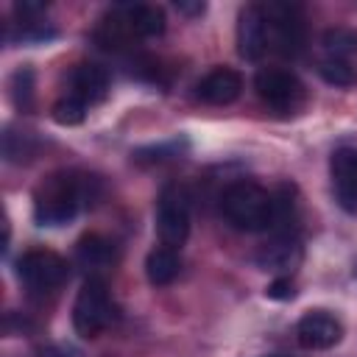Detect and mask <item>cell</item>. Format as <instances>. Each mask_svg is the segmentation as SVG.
<instances>
[{
    "label": "cell",
    "mask_w": 357,
    "mask_h": 357,
    "mask_svg": "<svg viewBox=\"0 0 357 357\" xmlns=\"http://www.w3.org/2000/svg\"><path fill=\"white\" fill-rule=\"evenodd\" d=\"M95 178L75 173V170H59L50 173L36 190H33V218L39 226H64L70 223L81 206H86L95 198Z\"/></svg>",
    "instance_id": "6da1fadb"
},
{
    "label": "cell",
    "mask_w": 357,
    "mask_h": 357,
    "mask_svg": "<svg viewBox=\"0 0 357 357\" xmlns=\"http://www.w3.org/2000/svg\"><path fill=\"white\" fill-rule=\"evenodd\" d=\"M220 215L237 231H265L276 229L279 206L276 192H268L257 181H234L220 195Z\"/></svg>",
    "instance_id": "7a4b0ae2"
},
{
    "label": "cell",
    "mask_w": 357,
    "mask_h": 357,
    "mask_svg": "<svg viewBox=\"0 0 357 357\" xmlns=\"http://www.w3.org/2000/svg\"><path fill=\"white\" fill-rule=\"evenodd\" d=\"M114 321V304L109 296V287L100 276H89L73 304V326L81 337L92 340L98 335H103Z\"/></svg>",
    "instance_id": "3957f363"
},
{
    "label": "cell",
    "mask_w": 357,
    "mask_h": 357,
    "mask_svg": "<svg viewBox=\"0 0 357 357\" xmlns=\"http://www.w3.org/2000/svg\"><path fill=\"white\" fill-rule=\"evenodd\" d=\"M190 192L184 184L170 181L162 187L159 198H156V234L162 240V245L167 248H181L187 243L190 234Z\"/></svg>",
    "instance_id": "277c9868"
},
{
    "label": "cell",
    "mask_w": 357,
    "mask_h": 357,
    "mask_svg": "<svg viewBox=\"0 0 357 357\" xmlns=\"http://www.w3.org/2000/svg\"><path fill=\"white\" fill-rule=\"evenodd\" d=\"M265 17V42L271 53L298 56L304 47V17L293 3H259Z\"/></svg>",
    "instance_id": "5b68a950"
},
{
    "label": "cell",
    "mask_w": 357,
    "mask_h": 357,
    "mask_svg": "<svg viewBox=\"0 0 357 357\" xmlns=\"http://www.w3.org/2000/svg\"><path fill=\"white\" fill-rule=\"evenodd\" d=\"M17 276L28 293L45 296V293H56L67 282L70 265L64 257H59L50 248H31L17 259Z\"/></svg>",
    "instance_id": "8992f818"
},
{
    "label": "cell",
    "mask_w": 357,
    "mask_h": 357,
    "mask_svg": "<svg viewBox=\"0 0 357 357\" xmlns=\"http://www.w3.org/2000/svg\"><path fill=\"white\" fill-rule=\"evenodd\" d=\"M254 89L259 100L273 112H296L307 98V89L298 81V75L282 67H262L254 75Z\"/></svg>",
    "instance_id": "52a82bcc"
},
{
    "label": "cell",
    "mask_w": 357,
    "mask_h": 357,
    "mask_svg": "<svg viewBox=\"0 0 357 357\" xmlns=\"http://www.w3.org/2000/svg\"><path fill=\"white\" fill-rule=\"evenodd\" d=\"M301 257H304V245H301L298 231L296 229H282V231H273V237L257 251L254 259L262 271L287 276L301 265Z\"/></svg>",
    "instance_id": "ba28073f"
},
{
    "label": "cell",
    "mask_w": 357,
    "mask_h": 357,
    "mask_svg": "<svg viewBox=\"0 0 357 357\" xmlns=\"http://www.w3.org/2000/svg\"><path fill=\"white\" fill-rule=\"evenodd\" d=\"M296 340L301 349L324 351L343 340V324L326 310H310L296 324Z\"/></svg>",
    "instance_id": "9c48e42d"
},
{
    "label": "cell",
    "mask_w": 357,
    "mask_h": 357,
    "mask_svg": "<svg viewBox=\"0 0 357 357\" xmlns=\"http://www.w3.org/2000/svg\"><path fill=\"white\" fill-rule=\"evenodd\" d=\"M329 176L340 209L357 215V148H337L329 159Z\"/></svg>",
    "instance_id": "30bf717a"
},
{
    "label": "cell",
    "mask_w": 357,
    "mask_h": 357,
    "mask_svg": "<svg viewBox=\"0 0 357 357\" xmlns=\"http://www.w3.org/2000/svg\"><path fill=\"white\" fill-rule=\"evenodd\" d=\"M131 39H153L165 33V11L148 3H126L112 8Z\"/></svg>",
    "instance_id": "8fae6325"
},
{
    "label": "cell",
    "mask_w": 357,
    "mask_h": 357,
    "mask_svg": "<svg viewBox=\"0 0 357 357\" xmlns=\"http://www.w3.org/2000/svg\"><path fill=\"white\" fill-rule=\"evenodd\" d=\"M237 53L248 61H257L268 53V42H265V17H262V6L251 3L240 11L237 17Z\"/></svg>",
    "instance_id": "7c38bea8"
},
{
    "label": "cell",
    "mask_w": 357,
    "mask_h": 357,
    "mask_svg": "<svg viewBox=\"0 0 357 357\" xmlns=\"http://www.w3.org/2000/svg\"><path fill=\"white\" fill-rule=\"evenodd\" d=\"M109 92V73L100 67V64H78L73 67L70 78H67V92L64 95H73L75 100H81L86 109L100 103Z\"/></svg>",
    "instance_id": "4fadbf2b"
},
{
    "label": "cell",
    "mask_w": 357,
    "mask_h": 357,
    "mask_svg": "<svg viewBox=\"0 0 357 357\" xmlns=\"http://www.w3.org/2000/svg\"><path fill=\"white\" fill-rule=\"evenodd\" d=\"M240 92H243V78L231 67H215L195 86V95L209 106H229L240 98Z\"/></svg>",
    "instance_id": "5bb4252c"
},
{
    "label": "cell",
    "mask_w": 357,
    "mask_h": 357,
    "mask_svg": "<svg viewBox=\"0 0 357 357\" xmlns=\"http://www.w3.org/2000/svg\"><path fill=\"white\" fill-rule=\"evenodd\" d=\"M75 262L84 271H89V276H98V271L114 262V243L100 234H86L75 245Z\"/></svg>",
    "instance_id": "9a60e30c"
},
{
    "label": "cell",
    "mask_w": 357,
    "mask_h": 357,
    "mask_svg": "<svg viewBox=\"0 0 357 357\" xmlns=\"http://www.w3.org/2000/svg\"><path fill=\"white\" fill-rule=\"evenodd\" d=\"M181 271V259H178V251L176 248H167V245H156L148 257H145V276L153 287H167L176 282Z\"/></svg>",
    "instance_id": "2e32d148"
},
{
    "label": "cell",
    "mask_w": 357,
    "mask_h": 357,
    "mask_svg": "<svg viewBox=\"0 0 357 357\" xmlns=\"http://www.w3.org/2000/svg\"><path fill=\"white\" fill-rule=\"evenodd\" d=\"M324 50L332 59H346L349 61V56L357 53V33L349 31V28H332V31L324 33Z\"/></svg>",
    "instance_id": "e0dca14e"
},
{
    "label": "cell",
    "mask_w": 357,
    "mask_h": 357,
    "mask_svg": "<svg viewBox=\"0 0 357 357\" xmlns=\"http://www.w3.org/2000/svg\"><path fill=\"white\" fill-rule=\"evenodd\" d=\"M318 73L326 84H335V86H351L357 81L354 75V67L346 61V59H332V56H324L318 61Z\"/></svg>",
    "instance_id": "ac0fdd59"
},
{
    "label": "cell",
    "mask_w": 357,
    "mask_h": 357,
    "mask_svg": "<svg viewBox=\"0 0 357 357\" xmlns=\"http://www.w3.org/2000/svg\"><path fill=\"white\" fill-rule=\"evenodd\" d=\"M84 117H86V106L81 100H75L73 95H61L53 103V120L59 126H78V123H84Z\"/></svg>",
    "instance_id": "d6986e66"
},
{
    "label": "cell",
    "mask_w": 357,
    "mask_h": 357,
    "mask_svg": "<svg viewBox=\"0 0 357 357\" xmlns=\"http://www.w3.org/2000/svg\"><path fill=\"white\" fill-rule=\"evenodd\" d=\"M11 98L17 103V109H31L33 106V73L28 67H20L11 75Z\"/></svg>",
    "instance_id": "ffe728a7"
},
{
    "label": "cell",
    "mask_w": 357,
    "mask_h": 357,
    "mask_svg": "<svg viewBox=\"0 0 357 357\" xmlns=\"http://www.w3.org/2000/svg\"><path fill=\"white\" fill-rule=\"evenodd\" d=\"M265 296L273 298V301H290L296 296V284L290 276H276L268 287H265Z\"/></svg>",
    "instance_id": "44dd1931"
},
{
    "label": "cell",
    "mask_w": 357,
    "mask_h": 357,
    "mask_svg": "<svg viewBox=\"0 0 357 357\" xmlns=\"http://www.w3.org/2000/svg\"><path fill=\"white\" fill-rule=\"evenodd\" d=\"M39 357H78V351H73L70 346H50V349H42Z\"/></svg>",
    "instance_id": "7402d4cb"
},
{
    "label": "cell",
    "mask_w": 357,
    "mask_h": 357,
    "mask_svg": "<svg viewBox=\"0 0 357 357\" xmlns=\"http://www.w3.org/2000/svg\"><path fill=\"white\" fill-rule=\"evenodd\" d=\"M176 8H178L181 14H192V17L206 11V6H204V3H184V0H178V3H176Z\"/></svg>",
    "instance_id": "603a6c76"
},
{
    "label": "cell",
    "mask_w": 357,
    "mask_h": 357,
    "mask_svg": "<svg viewBox=\"0 0 357 357\" xmlns=\"http://www.w3.org/2000/svg\"><path fill=\"white\" fill-rule=\"evenodd\" d=\"M273 357H276V354H273Z\"/></svg>",
    "instance_id": "cb8c5ba5"
}]
</instances>
